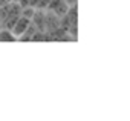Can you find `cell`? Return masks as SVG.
Wrapping results in <instances>:
<instances>
[{
	"label": "cell",
	"instance_id": "6",
	"mask_svg": "<svg viewBox=\"0 0 130 121\" xmlns=\"http://www.w3.org/2000/svg\"><path fill=\"white\" fill-rule=\"evenodd\" d=\"M34 12H35V9H34V6H28V8H25V9H22L20 11V16H23V17H26V19H32V16H34Z\"/></svg>",
	"mask_w": 130,
	"mask_h": 121
},
{
	"label": "cell",
	"instance_id": "1",
	"mask_svg": "<svg viewBox=\"0 0 130 121\" xmlns=\"http://www.w3.org/2000/svg\"><path fill=\"white\" fill-rule=\"evenodd\" d=\"M29 23H31V20L29 19H26V17H23V16H19V19L15 20V23H14V26H12V34L19 38L25 31H26V28L29 26Z\"/></svg>",
	"mask_w": 130,
	"mask_h": 121
},
{
	"label": "cell",
	"instance_id": "2",
	"mask_svg": "<svg viewBox=\"0 0 130 121\" xmlns=\"http://www.w3.org/2000/svg\"><path fill=\"white\" fill-rule=\"evenodd\" d=\"M31 23L37 28V31L44 32V31H46V14H44L41 9L35 11L34 16H32V19H31Z\"/></svg>",
	"mask_w": 130,
	"mask_h": 121
},
{
	"label": "cell",
	"instance_id": "3",
	"mask_svg": "<svg viewBox=\"0 0 130 121\" xmlns=\"http://www.w3.org/2000/svg\"><path fill=\"white\" fill-rule=\"evenodd\" d=\"M60 17H57L54 12L47 14L46 16V31L44 32H51V31H55L57 28H60Z\"/></svg>",
	"mask_w": 130,
	"mask_h": 121
},
{
	"label": "cell",
	"instance_id": "7",
	"mask_svg": "<svg viewBox=\"0 0 130 121\" xmlns=\"http://www.w3.org/2000/svg\"><path fill=\"white\" fill-rule=\"evenodd\" d=\"M68 6H72V5H77V0H63Z\"/></svg>",
	"mask_w": 130,
	"mask_h": 121
},
{
	"label": "cell",
	"instance_id": "5",
	"mask_svg": "<svg viewBox=\"0 0 130 121\" xmlns=\"http://www.w3.org/2000/svg\"><path fill=\"white\" fill-rule=\"evenodd\" d=\"M37 31V28L32 25V23H29V26L26 28V31L19 37L20 38V41H31V38H32V35H34V32Z\"/></svg>",
	"mask_w": 130,
	"mask_h": 121
},
{
	"label": "cell",
	"instance_id": "4",
	"mask_svg": "<svg viewBox=\"0 0 130 121\" xmlns=\"http://www.w3.org/2000/svg\"><path fill=\"white\" fill-rule=\"evenodd\" d=\"M0 41L2 43H14V41H19L17 37L12 34L11 29H0Z\"/></svg>",
	"mask_w": 130,
	"mask_h": 121
}]
</instances>
